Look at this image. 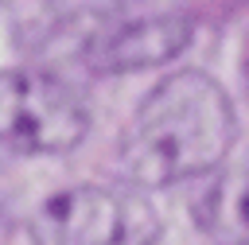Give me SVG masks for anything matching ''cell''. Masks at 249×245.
<instances>
[{
	"label": "cell",
	"mask_w": 249,
	"mask_h": 245,
	"mask_svg": "<svg viewBox=\"0 0 249 245\" xmlns=\"http://www.w3.org/2000/svg\"><path fill=\"white\" fill-rule=\"evenodd\" d=\"M233 109L214 78L179 70L132 113L121 136V171L136 187H171L210 175L233 144Z\"/></svg>",
	"instance_id": "1"
},
{
	"label": "cell",
	"mask_w": 249,
	"mask_h": 245,
	"mask_svg": "<svg viewBox=\"0 0 249 245\" xmlns=\"http://www.w3.org/2000/svg\"><path fill=\"white\" fill-rule=\"evenodd\" d=\"M89 109L74 86L47 70H0V148L58 156L82 144Z\"/></svg>",
	"instance_id": "2"
},
{
	"label": "cell",
	"mask_w": 249,
	"mask_h": 245,
	"mask_svg": "<svg viewBox=\"0 0 249 245\" xmlns=\"http://www.w3.org/2000/svg\"><path fill=\"white\" fill-rule=\"evenodd\" d=\"M27 229L35 245H148L160 218L140 194L86 183L43 198Z\"/></svg>",
	"instance_id": "3"
},
{
	"label": "cell",
	"mask_w": 249,
	"mask_h": 245,
	"mask_svg": "<svg viewBox=\"0 0 249 245\" xmlns=\"http://www.w3.org/2000/svg\"><path fill=\"white\" fill-rule=\"evenodd\" d=\"M191 43V19L179 12L113 16L82 39V62L93 74H132L171 62Z\"/></svg>",
	"instance_id": "4"
},
{
	"label": "cell",
	"mask_w": 249,
	"mask_h": 245,
	"mask_svg": "<svg viewBox=\"0 0 249 245\" xmlns=\"http://www.w3.org/2000/svg\"><path fill=\"white\" fill-rule=\"evenodd\" d=\"M198 226L222 245H249V175H222L195 206Z\"/></svg>",
	"instance_id": "5"
},
{
	"label": "cell",
	"mask_w": 249,
	"mask_h": 245,
	"mask_svg": "<svg viewBox=\"0 0 249 245\" xmlns=\"http://www.w3.org/2000/svg\"><path fill=\"white\" fill-rule=\"evenodd\" d=\"M245 78H249V54H245Z\"/></svg>",
	"instance_id": "6"
}]
</instances>
